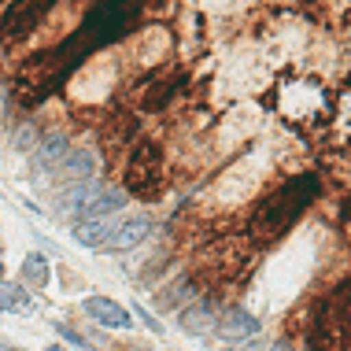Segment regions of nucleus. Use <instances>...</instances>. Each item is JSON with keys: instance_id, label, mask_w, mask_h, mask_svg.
I'll list each match as a JSON object with an SVG mask.
<instances>
[{"instance_id": "1", "label": "nucleus", "mask_w": 351, "mask_h": 351, "mask_svg": "<svg viewBox=\"0 0 351 351\" xmlns=\"http://www.w3.org/2000/svg\"><path fill=\"white\" fill-rule=\"evenodd\" d=\"M315 189L318 182L315 178H300V182H289V185H281L278 193L270 196L267 204H263V211H259V222H255V233L259 237H267V241H274L278 233H285L292 222L300 218V211L311 204V196H315Z\"/></svg>"}, {"instance_id": "2", "label": "nucleus", "mask_w": 351, "mask_h": 351, "mask_svg": "<svg viewBox=\"0 0 351 351\" xmlns=\"http://www.w3.org/2000/svg\"><path fill=\"white\" fill-rule=\"evenodd\" d=\"M126 23H130L126 0H108V4H100L97 12L85 19L82 34L89 37V41H111V37H119L122 30H126Z\"/></svg>"}, {"instance_id": "3", "label": "nucleus", "mask_w": 351, "mask_h": 351, "mask_svg": "<svg viewBox=\"0 0 351 351\" xmlns=\"http://www.w3.org/2000/svg\"><path fill=\"white\" fill-rule=\"evenodd\" d=\"M100 193H104V185H100V182H78L67 196H63L60 218H71V215H82V218H85V211H89V207L97 204V196H100Z\"/></svg>"}, {"instance_id": "4", "label": "nucleus", "mask_w": 351, "mask_h": 351, "mask_svg": "<svg viewBox=\"0 0 351 351\" xmlns=\"http://www.w3.org/2000/svg\"><path fill=\"white\" fill-rule=\"evenodd\" d=\"M218 333H222L226 340H244V337H252V333H259V322H255L248 311H241V307H230L222 315V322H218Z\"/></svg>"}, {"instance_id": "5", "label": "nucleus", "mask_w": 351, "mask_h": 351, "mask_svg": "<svg viewBox=\"0 0 351 351\" xmlns=\"http://www.w3.org/2000/svg\"><path fill=\"white\" fill-rule=\"evenodd\" d=\"M85 311H89L97 322H104V326H115V329H130V315L119 307L115 300H100V296H93V300H85Z\"/></svg>"}, {"instance_id": "6", "label": "nucleus", "mask_w": 351, "mask_h": 351, "mask_svg": "<svg viewBox=\"0 0 351 351\" xmlns=\"http://www.w3.org/2000/svg\"><path fill=\"white\" fill-rule=\"evenodd\" d=\"M148 218L145 215H141V218H130V222H122L119 226V230H111V237H108V244H111V248H134V244H141V241H145V237H148Z\"/></svg>"}, {"instance_id": "7", "label": "nucleus", "mask_w": 351, "mask_h": 351, "mask_svg": "<svg viewBox=\"0 0 351 351\" xmlns=\"http://www.w3.org/2000/svg\"><path fill=\"white\" fill-rule=\"evenodd\" d=\"M74 237H78V244H85V248H97L100 241L111 237V215H89V222L74 226Z\"/></svg>"}, {"instance_id": "8", "label": "nucleus", "mask_w": 351, "mask_h": 351, "mask_svg": "<svg viewBox=\"0 0 351 351\" xmlns=\"http://www.w3.org/2000/svg\"><path fill=\"white\" fill-rule=\"evenodd\" d=\"M63 148H67V141H63V137L45 141L41 152L34 156V178H45V174H49V163H60V159H63Z\"/></svg>"}, {"instance_id": "9", "label": "nucleus", "mask_w": 351, "mask_h": 351, "mask_svg": "<svg viewBox=\"0 0 351 351\" xmlns=\"http://www.w3.org/2000/svg\"><path fill=\"white\" fill-rule=\"evenodd\" d=\"M0 311H12V315H30L34 300L23 289H0Z\"/></svg>"}, {"instance_id": "10", "label": "nucleus", "mask_w": 351, "mask_h": 351, "mask_svg": "<svg viewBox=\"0 0 351 351\" xmlns=\"http://www.w3.org/2000/svg\"><path fill=\"white\" fill-rule=\"evenodd\" d=\"M182 326L189 329V333H204V329L211 326V311H207V307H193V311H185V315H182Z\"/></svg>"}, {"instance_id": "11", "label": "nucleus", "mask_w": 351, "mask_h": 351, "mask_svg": "<svg viewBox=\"0 0 351 351\" xmlns=\"http://www.w3.org/2000/svg\"><path fill=\"white\" fill-rule=\"evenodd\" d=\"M89 170H93V159L85 156V152H71L67 163H63V178H82V174H89Z\"/></svg>"}, {"instance_id": "12", "label": "nucleus", "mask_w": 351, "mask_h": 351, "mask_svg": "<svg viewBox=\"0 0 351 351\" xmlns=\"http://www.w3.org/2000/svg\"><path fill=\"white\" fill-rule=\"evenodd\" d=\"M23 274H26V281H30V285H45V281H49V274H45V259H41V255H26V263H23Z\"/></svg>"}, {"instance_id": "13", "label": "nucleus", "mask_w": 351, "mask_h": 351, "mask_svg": "<svg viewBox=\"0 0 351 351\" xmlns=\"http://www.w3.org/2000/svg\"><path fill=\"white\" fill-rule=\"evenodd\" d=\"M189 292H193V285L182 278V281L174 285V289H167V292H163V307H178V303H182V296H189Z\"/></svg>"}, {"instance_id": "14", "label": "nucleus", "mask_w": 351, "mask_h": 351, "mask_svg": "<svg viewBox=\"0 0 351 351\" xmlns=\"http://www.w3.org/2000/svg\"><path fill=\"white\" fill-rule=\"evenodd\" d=\"M56 333H60L63 340H67V344H74V348H82V351H93V344H89V340H85V337H78V333H71L67 326H56Z\"/></svg>"}, {"instance_id": "15", "label": "nucleus", "mask_w": 351, "mask_h": 351, "mask_svg": "<svg viewBox=\"0 0 351 351\" xmlns=\"http://www.w3.org/2000/svg\"><path fill=\"white\" fill-rule=\"evenodd\" d=\"M137 315H141V322H145V326H148V329H156V333H163V329H159V322H156V318H152V315H148V311H145V307H141V303H137Z\"/></svg>"}, {"instance_id": "16", "label": "nucleus", "mask_w": 351, "mask_h": 351, "mask_svg": "<svg viewBox=\"0 0 351 351\" xmlns=\"http://www.w3.org/2000/svg\"><path fill=\"white\" fill-rule=\"evenodd\" d=\"M0 108H4V93H0Z\"/></svg>"}, {"instance_id": "17", "label": "nucleus", "mask_w": 351, "mask_h": 351, "mask_svg": "<svg viewBox=\"0 0 351 351\" xmlns=\"http://www.w3.org/2000/svg\"><path fill=\"white\" fill-rule=\"evenodd\" d=\"M0 274H4V267H0Z\"/></svg>"}]
</instances>
